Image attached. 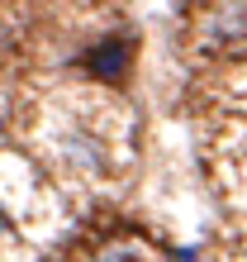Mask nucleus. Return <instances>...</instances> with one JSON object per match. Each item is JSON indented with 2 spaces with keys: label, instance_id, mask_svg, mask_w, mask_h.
Instances as JSON below:
<instances>
[{
  "label": "nucleus",
  "instance_id": "nucleus-1",
  "mask_svg": "<svg viewBox=\"0 0 247 262\" xmlns=\"http://www.w3.org/2000/svg\"><path fill=\"white\" fill-rule=\"evenodd\" d=\"M124 53H129V43H124V38H105L100 48H90L86 67L95 72V76H105V81H110V76H119V72H124Z\"/></svg>",
  "mask_w": 247,
  "mask_h": 262
},
{
  "label": "nucleus",
  "instance_id": "nucleus-2",
  "mask_svg": "<svg viewBox=\"0 0 247 262\" xmlns=\"http://www.w3.org/2000/svg\"><path fill=\"white\" fill-rule=\"evenodd\" d=\"M95 262H133V253H129V248H105Z\"/></svg>",
  "mask_w": 247,
  "mask_h": 262
},
{
  "label": "nucleus",
  "instance_id": "nucleus-3",
  "mask_svg": "<svg viewBox=\"0 0 247 262\" xmlns=\"http://www.w3.org/2000/svg\"><path fill=\"white\" fill-rule=\"evenodd\" d=\"M10 234V220H5V214H0V238H5Z\"/></svg>",
  "mask_w": 247,
  "mask_h": 262
}]
</instances>
